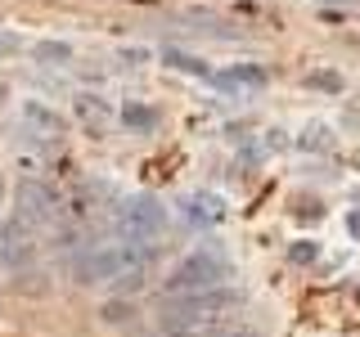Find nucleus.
Segmentation results:
<instances>
[{
	"instance_id": "obj_15",
	"label": "nucleus",
	"mask_w": 360,
	"mask_h": 337,
	"mask_svg": "<svg viewBox=\"0 0 360 337\" xmlns=\"http://www.w3.org/2000/svg\"><path fill=\"white\" fill-rule=\"evenodd\" d=\"M302 144H307V149H329V131H324V126H311L307 135H302Z\"/></svg>"
},
{
	"instance_id": "obj_19",
	"label": "nucleus",
	"mask_w": 360,
	"mask_h": 337,
	"mask_svg": "<svg viewBox=\"0 0 360 337\" xmlns=\"http://www.w3.org/2000/svg\"><path fill=\"white\" fill-rule=\"evenodd\" d=\"M230 337H252V333H230Z\"/></svg>"
},
{
	"instance_id": "obj_13",
	"label": "nucleus",
	"mask_w": 360,
	"mask_h": 337,
	"mask_svg": "<svg viewBox=\"0 0 360 337\" xmlns=\"http://www.w3.org/2000/svg\"><path fill=\"white\" fill-rule=\"evenodd\" d=\"M311 86L324 90V95H338V90H342V77H338L333 67H320V72H311Z\"/></svg>"
},
{
	"instance_id": "obj_1",
	"label": "nucleus",
	"mask_w": 360,
	"mask_h": 337,
	"mask_svg": "<svg viewBox=\"0 0 360 337\" xmlns=\"http://www.w3.org/2000/svg\"><path fill=\"white\" fill-rule=\"evenodd\" d=\"M140 270H144L140 247H131V243H95L72 261V279L77 284H117V279L140 275Z\"/></svg>"
},
{
	"instance_id": "obj_11",
	"label": "nucleus",
	"mask_w": 360,
	"mask_h": 337,
	"mask_svg": "<svg viewBox=\"0 0 360 337\" xmlns=\"http://www.w3.org/2000/svg\"><path fill=\"white\" fill-rule=\"evenodd\" d=\"M27 121H37V126H41V131H50V135H59V131H63V121L54 117V112H45L41 104H27Z\"/></svg>"
},
{
	"instance_id": "obj_6",
	"label": "nucleus",
	"mask_w": 360,
	"mask_h": 337,
	"mask_svg": "<svg viewBox=\"0 0 360 337\" xmlns=\"http://www.w3.org/2000/svg\"><path fill=\"white\" fill-rule=\"evenodd\" d=\"M212 81H217L225 95L248 99L252 90H262V86H266V67H257V63H239V67H225V72H217Z\"/></svg>"
},
{
	"instance_id": "obj_2",
	"label": "nucleus",
	"mask_w": 360,
	"mask_h": 337,
	"mask_svg": "<svg viewBox=\"0 0 360 337\" xmlns=\"http://www.w3.org/2000/svg\"><path fill=\"white\" fill-rule=\"evenodd\" d=\"M225 275H230L225 256L212 252V247H198V252H189L185 261H180L172 275H167V297H189V292L225 288Z\"/></svg>"
},
{
	"instance_id": "obj_10",
	"label": "nucleus",
	"mask_w": 360,
	"mask_h": 337,
	"mask_svg": "<svg viewBox=\"0 0 360 337\" xmlns=\"http://www.w3.org/2000/svg\"><path fill=\"white\" fill-rule=\"evenodd\" d=\"M77 112H82V117L90 121V126H99V121L108 117V108H104V99H95V95H82L77 99Z\"/></svg>"
},
{
	"instance_id": "obj_8",
	"label": "nucleus",
	"mask_w": 360,
	"mask_h": 337,
	"mask_svg": "<svg viewBox=\"0 0 360 337\" xmlns=\"http://www.w3.org/2000/svg\"><path fill=\"white\" fill-rule=\"evenodd\" d=\"M122 121H127L131 131H153L158 126V112L149 104H127V108H122Z\"/></svg>"
},
{
	"instance_id": "obj_16",
	"label": "nucleus",
	"mask_w": 360,
	"mask_h": 337,
	"mask_svg": "<svg viewBox=\"0 0 360 337\" xmlns=\"http://www.w3.org/2000/svg\"><path fill=\"white\" fill-rule=\"evenodd\" d=\"M292 261H297V265H307V261H315V256H320V247H315V243H297V247H292Z\"/></svg>"
},
{
	"instance_id": "obj_18",
	"label": "nucleus",
	"mask_w": 360,
	"mask_h": 337,
	"mask_svg": "<svg viewBox=\"0 0 360 337\" xmlns=\"http://www.w3.org/2000/svg\"><path fill=\"white\" fill-rule=\"evenodd\" d=\"M14 45H18L14 37H0V54H9V50H14Z\"/></svg>"
},
{
	"instance_id": "obj_17",
	"label": "nucleus",
	"mask_w": 360,
	"mask_h": 337,
	"mask_svg": "<svg viewBox=\"0 0 360 337\" xmlns=\"http://www.w3.org/2000/svg\"><path fill=\"white\" fill-rule=\"evenodd\" d=\"M347 234H352V239H360V211H352V216H347Z\"/></svg>"
},
{
	"instance_id": "obj_20",
	"label": "nucleus",
	"mask_w": 360,
	"mask_h": 337,
	"mask_svg": "<svg viewBox=\"0 0 360 337\" xmlns=\"http://www.w3.org/2000/svg\"><path fill=\"white\" fill-rule=\"evenodd\" d=\"M352 162H356V166H360V153H356V157H352Z\"/></svg>"
},
{
	"instance_id": "obj_4",
	"label": "nucleus",
	"mask_w": 360,
	"mask_h": 337,
	"mask_svg": "<svg viewBox=\"0 0 360 337\" xmlns=\"http://www.w3.org/2000/svg\"><path fill=\"white\" fill-rule=\"evenodd\" d=\"M14 202H18V220L22 225H54L59 211H63L59 194H54L50 185H41V180H22Z\"/></svg>"
},
{
	"instance_id": "obj_5",
	"label": "nucleus",
	"mask_w": 360,
	"mask_h": 337,
	"mask_svg": "<svg viewBox=\"0 0 360 337\" xmlns=\"http://www.w3.org/2000/svg\"><path fill=\"white\" fill-rule=\"evenodd\" d=\"M27 230H32V225H22L18 216L0 230V261H5V265H27L32 261L37 247H32V234Z\"/></svg>"
},
{
	"instance_id": "obj_14",
	"label": "nucleus",
	"mask_w": 360,
	"mask_h": 337,
	"mask_svg": "<svg viewBox=\"0 0 360 337\" xmlns=\"http://www.w3.org/2000/svg\"><path fill=\"white\" fill-rule=\"evenodd\" d=\"M99 315H104V324H127L131 315H135V306H131V301H108Z\"/></svg>"
},
{
	"instance_id": "obj_12",
	"label": "nucleus",
	"mask_w": 360,
	"mask_h": 337,
	"mask_svg": "<svg viewBox=\"0 0 360 337\" xmlns=\"http://www.w3.org/2000/svg\"><path fill=\"white\" fill-rule=\"evenodd\" d=\"M167 63L180 67V72H198V77H207V63H198L194 54H180V50H167Z\"/></svg>"
},
{
	"instance_id": "obj_3",
	"label": "nucleus",
	"mask_w": 360,
	"mask_h": 337,
	"mask_svg": "<svg viewBox=\"0 0 360 337\" xmlns=\"http://www.w3.org/2000/svg\"><path fill=\"white\" fill-rule=\"evenodd\" d=\"M112 225H117V234L131 247H153L167 234V207L158 198H144V194L140 198H127L117 207V216H112Z\"/></svg>"
},
{
	"instance_id": "obj_9",
	"label": "nucleus",
	"mask_w": 360,
	"mask_h": 337,
	"mask_svg": "<svg viewBox=\"0 0 360 337\" xmlns=\"http://www.w3.org/2000/svg\"><path fill=\"white\" fill-rule=\"evenodd\" d=\"M32 59H37V63H68V59H72V45H63V41H41L37 50H32Z\"/></svg>"
},
{
	"instance_id": "obj_7",
	"label": "nucleus",
	"mask_w": 360,
	"mask_h": 337,
	"mask_svg": "<svg viewBox=\"0 0 360 337\" xmlns=\"http://www.w3.org/2000/svg\"><path fill=\"white\" fill-rule=\"evenodd\" d=\"M185 216L202 220V225H217L225 216V207H221V198H212V194H194V198H185Z\"/></svg>"
}]
</instances>
